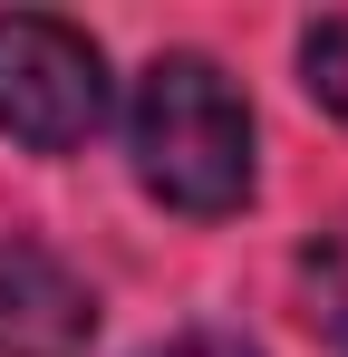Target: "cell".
<instances>
[{
	"label": "cell",
	"instance_id": "1",
	"mask_svg": "<svg viewBox=\"0 0 348 357\" xmlns=\"http://www.w3.org/2000/svg\"><path fill=\"white\" fill-rule=\"evenodd\" d=\"M126 155L155 203L223 222L252 203V97L223 77V59L165 49L126 97Z\"/></svg>",
	"mask_w": 348,
	"mask_h": 357
},
{
	"label": "cell",
	"instance_id": "2",
	"mask_svg": "<svg viewBox=\"0 0 348 357\" xmlns=\"http://www.w3.org/2000/svg\"><path fill=\"white\" fill-rule=\"evenodd\" d=\"M107 126V59L78 20L0 10V135L29 155H78Z\"/></svg>",
	"mask_w": 348,
	"mask_h": 357
},
{
	"label": "cell",
	"instance_id": "3",
	"mask_svg": "<svg viewBox=\"0 0 348 357\" xmlns=\"http://www.w3.org/2000/svg\"><path fill=\"white\" fill-rule=\"evenodd\" d=\"M97 290L39 232H0V357H87Z\"/></svg>",
	"mask_w": 348,
	"mask_h": 357
},
{
	"label": "cell",
	"instance_id": "4",
	"mask_svg": "<svg viewBox=\"0 0 348 357\" xmlns=\"http://www.w3.org/2000/svg\"><path fill=\"white\" fill-rule=\"evenodd\" d=\"M300 309H310V328L348 357V213H329L310 251H300Z\"/></svg>",
	"mask_w": 348,
	"mask_h": 357
},
{
	"label": "cell",
	"instance_id": "5",
	"mask_svg": "<svg viewBox=\"0 0 348 357\" xmlns=\"http://www.w3.org/2000/svg\"><path fill=\"white\" fill-rule=\"evenodd\" d=\"M300 77H310V97H319L329 116H348V10L300 29Z\"/></svg>",
	"mask_w": 348,
	"mask_h": 357
},
{
	"label": "cell",
	"instance_id": "6",
	"mask_svg": "<svg viewBox=\"0 0 348 357\" xmlns=\"http://www.w3.org/2000/svg\"><path fill=\"white\" fill-rule=\"evenodd\" d=\"M136 357H261L252 338H232V328H174V338H155V348Z\"/></svg>",
	"mask_w": 348,
	"mask_h": 357
}]
</instances>
